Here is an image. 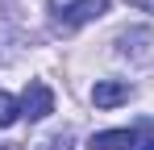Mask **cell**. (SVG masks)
<instances>
[{
	"mask_svg": "<svg viewBox=\"0 0 154 150\" xmlns=\"http://www.w3.org/2000/svg\"><path fill=\"white\" fill-rule=\"evenodd\" d=\"M108 13V0H71L67 8H54V21L63 25V29H79V25L96 21Z\"/></svg>",
	"mask_w": 154,
	"mask_h": 150,
	"instance_id": "6da1fadb",
	"label": "cell"
},
{
	"mask_svg": "<svg viewBox=\"0 0 154 150\" xmlns=\"http://www.w3.org/2000/svg\"><path fill=\"white\" fill-rule=\"evenodd\" d=\"M50 113H54V92L42 83V79H33L25 88V96H21V117L42 121V117H50Z\"/></svg>",
	"mask_w": 154,
	"mask_h": 150,
	"instance_id": "7a4b0ae2",
	"label": "cell"
},
{
	"mask_svg": "<svg viewBox=\"0 0 154 150\" xmlns=\"http://www.w3.org/2000/svg\"><path fill=\"white\" fill-rule=\"evenodd\" d=\"M133 96V88H129L125 79H100L96 88H92V104L96 108H117V104H125Z\"/></svg>",
	"mask_w": 154,
	"mask_h": 150,
	"instance_id": "3957f363",
	"label": "cell"
},
{
	"mask_svg": "<svg viewBox=\"0 0 154 150\" xmlns=\"http://www.w3.org/2000/svg\"><path fill=\"white\" fill-rule=\"evenodd\" d=\"M133 146H137L133 129H104L92 138V150H133Z\"/></svg>",
	"mask_w": 154,
	"mask_h": 150,
	"instance_id": "277c9868",
	"label": "cell"
},
{
	"mask_svg": "<svg viewBox=\"0 0 154 150\" xmlns=\"http://www.w3.org/2000/svg\"><path fill=\"white\" fill-rule=\"evenodd\" d=\"M17 117H21V104L8 96V92H0V129H8Z\"/></svg>",
	"mask_w": 154,
	"mask_h": 150,
	"instance_id": "5b68a950",
	"label": "cell"
},
{
	"mask_svg": "<svg viewBox=\"0 0 154 150\" xmlns=\"http://www.w3.org/2000/svg\"><path fill=\"white\" fill-rule=\"evenodd\" d=\"M42 150H71V133H54V138H46Z\"/></svg>",
	"mask_w": 154,
	"mask_h": 150,
	"instance_id": "8992f818",
	"label": "cell"
},
{
	"mask_svg": "<svg viewBox=\"0 0 154 150\" xmlns=\"http://www.w3.org/2000/svg\"><path fill=\"white\" fill-rule=\"evenodd\" d=\"M133 8H142V13H154V0H129Z\"/></svg>",
	"mask_w": 154,
	"mask_h": 150,
	"instance_id": "52a82bcc",
	"label": "cell"
},
{
	"mask_svg": "<svg viewBox=\"0 0 154 150\" xmlns=\"http://www.w3.org/2000/svg\"><path fill=\"white\" fill-rule=\"evenodd\" d=\"M137 150H154V138H150V142H142V146H137Z\"/></svg>",
	"mask_w": 154,
	"mask_h": 150,
	"instance_id": "ba28073f",
	"label": "cell"
}]
</instances>
